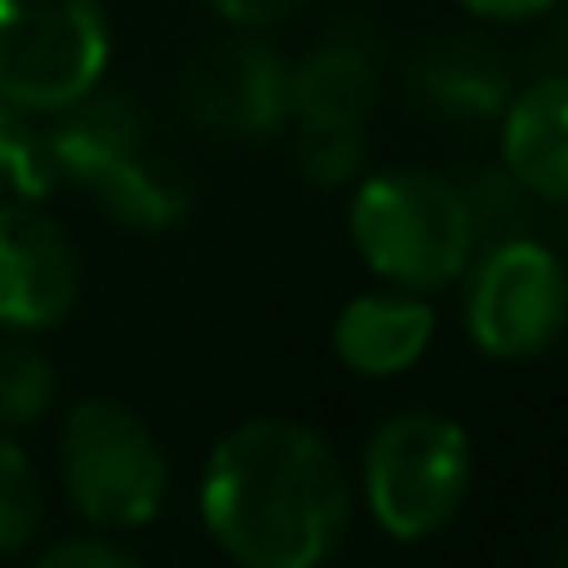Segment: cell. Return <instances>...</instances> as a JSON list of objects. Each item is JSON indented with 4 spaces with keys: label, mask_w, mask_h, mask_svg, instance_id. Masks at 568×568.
<instances>
[{
    "label": "cell",
    "mask_w": 568,
    "mask_h": 568,
    "mask_svg": "<svg viewBox=\"0 0 568 568\" xmlns=\"http://www.w3.org/2000/svg\"><path fill=\"white\" fill-rule=\"evenodd\" d=\"M75 185L85 190L105 215H115L120 225H130V230H170V225H180L190 210L185 175L150 155L145 140L95 160V165H85L75 175Z\"/></svg>",
    "instance_id": "cell-12"
},
{
    "label": "cell",
    "mask_w": 568,
    "mask_h": 568,
    "mask_svg": "<svg viewBox=\"0 0 568 568\" xmlns=\"http://www.w3.org/2000/svg\"><path fill=\"white\" fill-rule=\"evenodd\" d=\"M180 95L205 130L240 140L275 135L290 120V65L260 36H225L185 65Z\"/></svg>",
    "instance_id": "cell-7"
},
{
    "label": "cell",
    "mask_w": 568,
    "mask_h": 568,
    "mask_svg": "<svg viewBox=\"0 0 568 568\" xmlns=\"http://www.w3.org/2000/svg\"><path fill=\"white\" fill-rule=\"evenodd\" d=\"M110 26L100 0H0V100L55 115L100 85Z\"/></svg>",
    "instance_id": "cell-4"
},
{
    "label": "cell",
    "mask_w": 568,
    "mask_h": 568,
    "mask_svg": "<svg viewBox=\"0 0 568 568\" xmlns=\"http://www.w3.org/2000/svg\"><path fill=\"white\" fill-rule=\"evenodd\" d=\"M36 568H145V564L110 539H65L40 554Z\"/></svg>",
    "instance_id": "cell-19"
},
{
    "label": "cell",
    "mask_w": 568,
    "mask_h": 568,
    "mask_svg": "<svg viewBox=\"0 0 568 568\" xmlns=\"http://www.w3.org/2000/svg\"><path fill=\"white\" fill-rule=\"evenodd\" d=\"M504 170L534 200L568 210V75H539L504 110Z\"/></svg>",
    "instance_id": "cell-11"
},
{
    "label": "cell",
    "mask_w": 568,
    "mask_h": 568,
    "mask_svg": "<svg viewBox=\"0 0 568 568\" xmlns=\"http://www.w3.org/2000/svg\"><path fill=\"white\" fill-rule=\"evenodd\" d=\"M544 568H568V514L549 529V539H544Z\"/></svg>",
    "instance_id": "cell-23"
},
{
    "label": "cell",
    "mask_w": 568,
    "mask_h": 568,
    "mask_svg": "<svg viewBox=\"0 0 568 568\" xmlns=\"http://www.w3.org/2000/svg\"><path fill=\"white\" fill-rule=\"evenodd\" d=\"M65 494L95 529H135L165 504V449L135 409L120 399H85L70 409L60 434Z\"/></svg>",
    "instance_id": "cell-3"
},
{
    "label": "cell",
    "mask_w": 568,
    "mask_h": 568,
    "mask_svg": "<svg viewBox=\"0 0 568 568\" xmlns=\"http://www.w3.org/2000/svg\"><path fill=\"white\" fill-rule=\"evenodd\" d=\"M349 230L364 265L404 290H444L474 260L464 195L434 170L369 175L349 205Z\"/></svg>",
    "instance_id": "cell-2"
},
{
    "label": "cell",
    "mask_w": 568,
    "mask_h": 568,
    "mask_svg": "<svg viewBox=\"0 0 568 568\" xmlns=\"http://www.w3.org/2000/svg\"><path fill=\"white\" fill-rule=\"evenodd\" d=\"M80 294L75 250L65 230L30 210V200L0 205V329H50Z\"/></svg>",
    "instance_id": "cell-8"
},
{
    "label": "cell",
    "mask_w": 568,
    "mask_h": 568,
    "mask_svg": "<svg viewBox=\"0 0 568 568\" xmlns=\"http://www.w3.org/2000/svg\"><path fill=\"white\" fill-rule=\"evenodd\" d=\"M40 514H45V504H40L36 469H30L26 449L0 434V554L26 549L40 529Z\"/></svg>",
    "instance_id": "cell-17"
},
{
    "label": "cell",
    "mask_w": 568,
    "mask_h": 568,
    "mask_svg": "<svg viewBox=\"0 0 568 568\" xmlns=\"http://www.w3.org/2000/svg\"><path fill=\"white\" fill-rule=\"evenodd\" d=\"M294 155L320 190H339L364 170V130H300Z\"/></svg>",
    "instance_id": "cell-18"
},
{
    "label": "cell",
    "mask_w": 568,
    "mask_h": 568,
    "mask_svg": "<svg viewBox=\"0 0 568 568\" xmlns=\"http://www.w3.org/2000/svg\"><path fill=\"white\" fill-rule=\"evenodd\" d=\"M205 6L215 10V16L235 20V26L255 30V26H280V20H290L304 0H205Z\"/></svg>",
    "instance_id": "cell-20"
},
{
    "label": "cell",
    "mask_w": 568,
    "mask_h": 568,
    "mask_svg": "<svg viewBox=\"0 0 568 568\" xmlns=\"http://www.w3.org/2000/svg\"><path fill=\"white\" fill-rule=\"evenodd\" d=\"M544 75H568V0L554 20V30L544 36Z\"/></svg>",
    "instance_id": "cell-22"
},
{
    "label": "cell",
    "mask_w": 568,
    "mask_h": 568,
    "mask_svg": "<svg viewBox=\"0 0 568 568\" xmlns=\"http://www.w3.org/2000/svg\"><path fill=\"white\" fill-rule=\"evenodd\" d=\"M200 509L240 568H320L349 524V484L320 434L255 419L210 454Z\"/></svg>",
    "instance_id": "cell-1"
},
{
    "label": "cell",
    "mask_w": 568,
    "mask_h": 568,
    "mask_svg": "<svg viewBox=\"0 0 568 568\" xmlns=\"http://www.w3.org/2000/svg\"><path fill=\"white\" fill-rule=\"evenodd\" d=\"M55 399V369L50 359L26 339L0 344V429H26L45 419Z\"/></svg>",
    "instance_id": "cell-15"
},
{
    "label": "cell",
    "mask_w": 568,
    "mask_h": 568,
    "mask_svg": "<svg viewBox=\"0 0 568 568\" xmlns=\"http://www.w3.org/2000/svg\"><path fill=\"white\" fill-rule=\"evenodd\" d=\"M404 85H409L414 110H424L439 125H489L514 100L509 65L479 36H444L414 50Z\"/></svg>",
    "instance_id": "cell-9"
},
{
    "label": "cell",
    "mask_w": 568,
    "mask_h": 568,
    "mask_svg": "<svg viewBox=\"0 0 568 568\" xmlns=\"http://www.w3.org/2000/svg\"><path fill=\"white\" fill-rule=\"evenodd\" d=\"M568 320V275L539 240H509L479 255L469 284V334L494 359H529Z\"/></svg>",
    "instance_id": "cell-6"
},
{
    "label": "cell",
    "mask_w": 568,
    "mask_h": 568,
    "mask_svg": "<svg viewBox=\"0 0 568 568\" xmlns=\"http://www.w3.org/2000/svg\"><path fill=\"white\" fill-rule=\"evenodd\" d=\"M464 195V215H469V235H474V255L509 240H529V190L509 175V170H479L459 185Z\"/></svg>",
    "instance_id": "cell-14"
},
{
    "label": "cell",
    "mask_w": 568,
    "mask_h": 568,
    "mask_svg": "<svg viewBox=\"0 0 568 568\" xmlns=\"http://www.w3.org/2000/svg\"><path fill=\"white\" fill-rule=\"evenodd\" d=\"M379 105V55L359 36H329L290 65V120L300 130H364Z\"/></svg>",
    "instance_id": "cell-10"
},
{
    "label": "cell",
    "mask_w": 568,
    "mask_h": 568,
    "mask_svg": "<svg viewBox=\"0 0 568 568\" xmlns=\"http://www.w3.org/2000/svg\"><path fill=\"white\" fill-rule=\"evenodd\" d=\"M55 180L45 155V140L30 125L26 110L0 100V195L10 200H40Z\"/></svg>",
    "instance_id": "cell-16"
},
{
    "label": "cell",
    "mask_w": 568,
    "mask_h": 568,
    "mask_svg": "<svg viewBox=\"0 0 568 568\" xmlns=\"http://www.w3.org/2000/svg\"><path fill=\"white\" fill-rule=\"evenodd\" d=\"M434 310L414 294H359L334 324V349L354 374H399L429 349Z\"/></svg>",
    "instance_id": "cell-13"
},
{
    "label": "cell",
    "mask_w": 568,
    "mask_h": 568,
    "mask_svg": "<svg viewBox=\"0 0 568 568\" xmlns=\"http://www.w3.org/2000/svg\"><path fill=\"white\" fill-rule=\"evenodd\" d=\"M554 6H559V0H464V10H474V16H484V20H534Z\"/></svg>",
    "instance_id": "cell-21"
},
{
    "label": "cell",
    "mask_w": 568,
    "mask_h": 568,
    "mask_svg": "<svg viewBox=\"0 0 568 568\" xmlns=\"http://www.w3.org/2000/svg\"><path fill=\"white\" fill-rule=\"evenodd\" d=\"M469 494V439L444 414H394L364 449V499L394 539L439 534Z\"/></svg>",
    "instance_id": "cell-5"
}]
</instances>
